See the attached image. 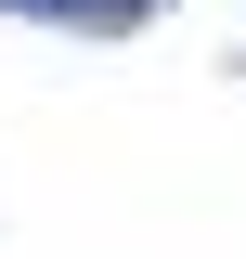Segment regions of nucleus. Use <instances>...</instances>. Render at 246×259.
<instances>
[]
</instances>
